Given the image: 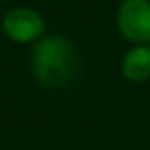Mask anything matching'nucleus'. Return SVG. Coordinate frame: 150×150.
Returning <instances> with one entry per match:
<instances>
[{"instance_id": "2", "label": "nucleus", "mask_w": 150, "mask_h": 150, "mask_svg": "<svg viewBox=\"0 0 150 150\" xmlns=\"http://www.w3.org/2000/svg\"><path fill=\"white\" fill-rule=\"evenodd\" d=\"M116 29L133 46L150 44V0H122L116 10Z\"/></svg>"}, {"instance_id": "3", "label": "nucleus", "mask_w": 150, "mask_h": 150, "mask_svg": "<svg viewBox=\"0 0 150 150\" xmlns=\"http://www.w3.org/2000/svg\"><path fill=\"white\" fill-rule=\"evenodd\" d=\"M2 33L13 44H36L46 36V21L29 6L11 8L2 17Z\"/></svg>"}, {"instance_id": "1", "label": "nucleus", "mask_w": 150, "mask_h": 150, "mask_svg": "<svg viewBox=\"0 0 150 150\" xmlns=\"http://www.w3.org/2000/svg\"><path fill=\"white\" fill-rule=\"evenodd\" d=\"M80 70V55L72 40L61 34H46L30 51V72L48 89H59L74 80Z\"/></svg>"}, {"instance_id": "4", "label": "nucleus", "mask_w": 150, "mask_h": 150, "mask_svg": "<svg viewBox=\"0 0 150 150\" xmlns=\"http://www.w3.org/2000/svg\"><path fill=\"white\" fill-rule=\"evenodd\" d=\"M120 72L131 84L150 80V44L131 46L120 61Z\"/></svg>"}]
</instances>
